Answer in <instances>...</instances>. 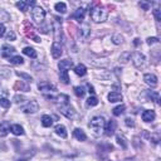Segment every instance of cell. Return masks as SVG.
<instances>
[{
    "label": "cell",
    "instance_id": "obj_1",
    "mask_svg": "<svg viewBox=\"0 0 161 161\" xmlns=\"http://www.w3.org/2000/svg\"><path fill=\"white\" fill-rule=\"evenodd\" d=\"M89 14H91V18L94 23H102L108 16V11L103 7H94L89 10Z\"/></svg>",
    "mask_w": 161,
    "mask_h": 161
},
{
    "label": "cell",
    "instance_id": "obj_2",
    "mask_svg": "<svg viewBox=\"0 0 161 161\" xmlns=\"http://www.w3.org/2000/svg\"><path fill=\"white\" fill-rule=\"evenodd\" d=\"M105 126H106V122H105V118L101 117V116H96L93 117L91 122H89V128L93 131V134L96 136H99L101 134L105 131Z\"/></svg>",
    "mask_w": 161,
    "mask_h": 161
},
{
    "label": "cell",
    "instance_id": "obj_3",
    "mask_svg": "<svg viewBox=\"0 0 161 161\" xmlns=\"http://www.w3.org/2000/svg\"><path fill=\"white\" fill-rule=\"evenodd\" d=\"M32 16L37 23H43L44 18H45V10L42 7L35 5V7L33 8V10H32Z\"/></svg>",
    "mask_w": 161,
    "mask_h": 161
},
{
    "label": "cell",
    "instance_id": "obj_4",
    "mask_svg": "<svg viewBox=\"0 0 161 161\" xmlns=\"http://www.w3.org/2000/svg\"><path fill=\"white\" fill-rule=\"evenodd\" d=\"M132 58H134V64H135L136 68H144L146 65V59H145L144 54H141L140 52L134 53Z\"/></svg>",
    "mask_w": 161,
    "mask_h": 161
},
{
    "label": "cell",
    "instance_id": "obj_5",
    "mask_svg": "<svg viewBox=\"0 0 161 161\" xmlns=\"http://www.w3.org/2000/svg\"><path fill=\"white\" fill-rule=\"evenodd\" d=\"M50 53H52L53 58H56V59L61 58V56L63 54V47H62V44L59 43V42H54V43L52 44Z\"/></svg>",
    "mask_w": 161,
    "mask_h": 161
},
{
    "label": "cell",
    "instance_id": "obj_6",
    "mask_svg": "<svg viewBox=\"0 0 161 161\" xmlns=\"http://www.w3.org/2000/svg\"><path fill=\"white\" fill-rule=\"evenodd\" d=\"M22 110L24 111L25 113H34V112H37L39 110V105H38L37 101L32 99V101H29L25 106H23Z\"/></svg>",
    "mask_w": 161,
    "mask_h": 161
},
{
    "label": "cell",
    "instance_id": "obj_7",
    "mask_svg": "<svg viewBox=\"0 0 161 161\" xmlns=\"http://www.w3.org/2000/svg\"><path fill=\"white\" fill-rule=\"evenodd\" d=\"M59 111H61L62 115H64L67 118H73L76 112L73 110V107H70L69 105H65V106H59Z\"/></svg>",
    "mask_w": 161,
    "mask_h": 161
},
{
    "label": "cell",
    "instance_id": "obj_8",
    "mask_svg": "<svg viewBox=\"0 0 161 161\" xmlns=\"http://www.w3.org/2000/svg\"><path fill=\"white\" fill-rule=\"evenodd\" d=\"M38 89L42 92H56V86L49 82H40L38 85Z\"/></svg>",
    "mask_w": 161,
    "mask_h": 161
},
{
    "label": "cell",
    "instance_id": "obj_9",
    "mask_svg": "<svg viewBox=\"0 0 161 161\" xmlns=\"http://www.w3.org/2000/svg\"><path fill=\"white\" fill-rule=\"evenodd\" d=\"M144 81L147 83L148 86H151L152 88L157 86V78H156V76H155V74L146 73V74L144 76Z\"/></svg>",
    "mask_w": 161,
    "mask_h": 161
},
{
    "label": "cell",
    "instance_id": "obj_10",
    "mask_svg": "<svg viewBox=\"0 0 161 161\" xmlns=\"http://www.w3.org/2000/svg\"><path fill=\"white\" fill-rule=\"evenodd\" d=\"M49 98L54 101L56 103L61 105V106L68 105V101H69V97L67 96V94H59V96H57V97H49Z\"/></svg>",
    "mask_w": 161,
    "mask_h": 161
},
{
    "label": "cell",
    "instance_id": "obj_11",
    "mask_svg": "<svg viewBox=\"0 0 161 161\" xmlns=\"http://www.w3.org/2000/svg\"><path fill=\"white\" fill-rule=\"evenodd\" d=\"M58 67H59V70H67L68 72V69L73 67V62L70 59H63V61L58 63Z\"/></svg>",
    "mask_w": 161,
    "mask_h": 161
},
{
    "label": "cell",
    "instance_id": "obj_12",
    "mask_svg": "<svg viewBox=\"0 0 161 161\" xmlns=\"http://www.w3.org/2000/svg\"><path fill=\"white\" fill-rule=\"evenodd\" d=\"M155 117H156V115H155V111H152V110H146V111L142 112V120H144L145 122L154 121Z\"/></svg>",
    "mask_w": 161,
    "mask_h": 161
},
{
    "label": "cell",
    "instance_id": "obj_13",
    "mask_svg": "<svg viewBox=\"0 0 161 161\" xmlns=\"http://www.w3.org/2000/svg\"><path fill=\"white\" fill-rule=\"evenodd\" d=\"M15 53V48L14 47H10V45H3V50H1V56L4 58H10L11 54H14Z\"/></svg>",
    "mask_w": 161,
    "mask_h": 161
},
{
    "label": "cell",
    "instance_id": "obj_14",
    "mask_svg": "<svg viewBox=\"0 0 161 161\" xmlns=\"http://www.w3.org/2000/svg\"><path fill=\"white\" fill-rule=\"evenodd\" d=\"M115 130H116V121H113V120H111L105 126V131H106V135L107 136H111V135L115 134Z\"/></svg>",
    "mask_w": 161,
    "mask_h": 161
},
{
    "label": "cell",
    "instance_id": "obj_15",
    "mask_svg": "<svg viewBox=\"0 0 161 161\" xmlns=\"http://www.w3.org/2000/svg\"><path fill=\"white\" fill-rule=\"evenodd\" d=\"M108 101L111 103H116V102H120V101H122V94L120 92H111L108 94Z\"/></svg>",
    "mask_w": 161,
    "mask_h": 161
},
{
    "label": "cell",
    "instance_id": "obj_16",
    "mask_svg": "<svg viewBox=\"0 0 161 161\" xmlns=\"http://www.w3.org/2000/svg\"><path fill=\"white\" fill-rule=\"evenodd\" d=\"M73 136H74L78 141H86V140H87V136H86L85 131H83L82 128H76V130L73 131Z\"/></svg>",
    "mask_w": 161,
    "mask_h": 161
},
{
    "label": "cell",
    "instance_id": "obj_17",
    "mask_svg": "<svg viewBox=\"0 0 161 161\" xmlns=\"http://www.w3.org/2000/svg\"><path fill=\"white\" fill-rule=\"evenodd\" d=\"M9 131H10V125H9V122L4 121V122L0 123V136H1V137L7 136Z\"/></svg>",
    "mask_w": 161,
    "mask_h": 161
},
{
    "label": "cell",
    "instance_id": "obj_18",
    "mask_svg": "<svg viewBox=\"0 0 161 161\" xmlns=\"http://www.w3.org/2000/svg\"><path fill=\"white\" fill-rule=\"evenodd\" d=\"M54 131H56V134H57L58 136L63 137V139H65V137H67V135H68L67 128H65L63 125H57L56 128H54Z\"/></svg>",
    "mask_w": 161,
    "mask_h": 161
},
{
    "label": "cell",
    "instance_id": "obj_19",
    "mask_svg": "<svg viewBox=\"0 0 161 161\" xmlns=\"http://www.w3.org/2000/svg\"><path fill=\"white\" fill-rule=\"evenodd\" d=\"M85 14H86V10L83 8H78L76 10L73 18L76 20H78V22H83V20H85Z\"/></svg>",
    "mask_w": 161,
    "mask_h": 161
},
{
    "label": "cell",
    "instance_id": "obj_20",
    "mask_svg": "<svg viewBox=\"0 0 161 161\" xmlns=\"http://www.w3.org/2000/svg\"><path fill=\"white\" fill-rule=\"evenodd\" d=\"M74 72H76L77 76L83 77L87 73V68L85 67V64H78V65H76V67H74Z\"/></svg>",
    "mask_w": 161,
    "mask_h": 161
},
{
    "label": "cell",
    "instance_id": "obj_21",
    "mask_svg": "<svg viewBox=\"0 0 161 161\" xmlns=\"http://www.w3.org/2000/svg\"><path fill=\"white\" fill-rule=\"evenodd\" d=\"M30 4H34V3H33V1H32V3H30V1H18L15 5H16V8L19 9L20 11H23V13H25L27 9H28V7H29Z\"/></svg>",
    "mask_w": 161,
    "mask_h": 161
},
{
    "label": "cell",
    "instance_id": "obj_22",
    "mask_svg": "<svg viewBox=\"0 0 161 161\" xmlns=\"http://www.w3.org/2000/svg\"><path fill=\"white\" fill-rule=\"evenodd\" d=\"M11 132H13L14 135L16 136H20V135H24V128H23L20 125H13V126L10 127Z\"/></svg>",
    "mask_w": 161,
    "mask_h": 161
},
{
    "label": "cell",
    "instance_id": "obj_23",
    "mask_svg": "<svg viewBox=\"0 0 161 161\" xmlns=\"http://www.w3.org/2000/svg\"><path fill=\"white\" fill-rule=\"evenodd\" d=\"M42 125H43L44 127H50L53 125V118L49 115H44L42 117Z\"/></svg>",
    "mask_w": 161,
    "mask_h": 161
},
{
    "label": "cell",
    "instance_id": "obj_24",
    "mask_svg": "<svg viewBox=\"0 0 161 161\" xmlns=\"http://www.w3.org/2000/svg\"><path fill=\"white\" fill-rule=\"evenodd\" d=\"M23 53H24L25 56L30 57V58H37V50H35L34 48H32V47H27V48L23 49Z\"/></svg>",
    "mask_w": 161,
    "mask_h": 161
},
{
    "label": "cell",
    "instance_id": "obj_25",
    "mask_svg": "<svg viewBox=\"0 0 161 161\" xmlns=\"http://www.w3.org/2000/svg\"><path fill=\"white\" fill-rule=\"evenodd\" d=\"M59 79H61L63 85H69V77H68L67 70H61V73H59Z\"/></svg>",
    "mask_w": 161,
    "mask_h": 161
},
{
    "label": "cell",
    "instance_id": "obj_26",
    "mask_svg": "<svg viewBox=\"0 0 161 161\" xmlns=\"http://www.w3.org/2000/svg\"><path fill=\"white\" fill-rule=\"evenodd\" d=\"M54 9L58 11V13L64 14L65 11H67V5H65V3H57L54 5Z\"/></svg>",
    "mask_w": 161,
    "mask_h": 161
},
{
    "label": "cell",
    "instance_id": "obj_27",
    "mask_svg": "<svg viewBox=\"0 0 161 161\" xmlns=\"http://www.w3.org/2000/svg\"><path fill=\"white\" fill-rule=\"evenodd\" d=\"M9 62L11 64H23V63H24V59H23L20 56H15V57H10Z\"/></svg>",
    "mask_w": 161,
    "mask_h": 161
},
{
    "label": "cell",
    "instance_id": "obj_28",
    "mask_svg": "<svg viewBox=\"0 0 161 161\" xmlns=\"http://www.w3.org/2000/svg\"><path fill=\"white\" fill-rule=\"evenodd\" d=\"M125 108H126V107H125V105L117 106V107H115V108H113L112 113H113L115 116H120V115H122V113L125 112Z\"/></svg>",
    "mask_w": 161,
    "mask_h": 161
},
{
    "label": "cell",
    "instance_id": "obj_29",
    "mask_svg": "<svg viewBox=\"0 0 161 161\" xmlns=\"http://www.w3.org/2000/svg\"><path fill=\"white\" fill-rule=\"evenodd\" d=\"M130 58H131V53L130 52H125V53H122L121 57H120V62L125 64V63H127L130 61Z\"/></svg>",
    "mask_w": 161,
    "mask_h": 161
},
{
    "label": "cell",
    "instance_id": "obj_30",
    "mask_svg": "<svg viewBox=\"0 0 161 161\" xmlns=\"http://www.w3.org/2000/svg\"><path fill=\"white\" fill-rule=\"evenodd\" d=\"M9 20H10V15L5 10L0 9V22H9Z\"/></svg>",
    "mask_w": 161,
    "mask_h": 161
},
{
    "label": "cell",
    "instance_id": "obj_31",
    "mask_svg": "<svg viewBox=\"0 0 161 161\" xmlns=\"http://www.w3.org/2000/svg\"><path fill=\"white\" fill-rule=\"evenodd\" d=\"M74 93H76L77 97H83L86 91H85V88H83L82 86H78V87H74Z\"/></svg>",
    "mask_w": 161,
    "mask_h": 161
},
{
    "label": "cell",
    "instance_id": "obj_32",
    "mask_svg": "<svg viewBox=\"0 0 161 161\" xmlns=\"http://www.w3.org/2000/svg\"><path fill=\"white\" fill-rule=\"evenodd\" d=\"M112 42H113L115 44L118 45V44H121L122 42H123V37H122L121 34H115V35L112 37Z\"/></svg>",
    "mask_w": 161,
    "mask_h": 161
},
{
    "label": "cell",
    "instance_id": "obj_33",
    "mask_svg": "<svg viewBox=\"0 0 161 161\" xmlns=\"http://www.w3.org/2000/svg\"><path fill=\"white\" fill-rule=\"evenodd\" d=\"M117 144L120 145L122 148H126L127 147V142H126V140H125V137H122V136H117Z\"/></svg>",
    "mask_w": 161,
    "mask_h": 161
},
{
    "label": "cell",
    "instance_id": "obj_34",
    "mask_svg": "<svg viewBox=\"0 0 161 161\" xmlns=\"http://www.w3.org/2000/svg\"><path fill=\"white\" fill-rule=\"evenodd\" d=\"M97 105H98V99H97V97L92 96V97H89V98L87 99V106L93 107V106H97Z\"/></svg>",
    "mask_w": 161,
    "mask_h": 161
},
{
    "label": "cell",
    "instance_id": "obj_35",
    "mask_svg": "<svg viewBox=\"0 0 161 161\" xmlns=\"http://www.w3.org/2000/svg\"><path fill=\"white\" fill-rule=\"evenodd\" d=\"M15 88H16V89H19V88H20V89H23V91H25V92H27V91H29V85H24V83L20 81V82H18L16 85H15Z\"/></svg>",
    "mask_w": 161,
    "mask_h": 161
},
{
    "label": "cell",
    "instance_id": "obj_36",
    "mask_svg": "<svg viewBox=\"0 0 161 161\" xmlns=\"http://www.w3.org/2000/svg\"><path fill=\"white\" fill-rule=\"evenodd\" d=\"M0 106H3L4 108H9L10 107V101L7 98H0Z\"/></svg>",
    "mask_w": 161,
    "mask_h": 161
},
{
    "label": "cell",
    "instance_id": "obj_37",
    "mask_svg": "<svg viewBox=\"0 0 161 161\" xmlns=\"http://www.w3.org/2000/svg\"><path fill=\"white\" fill-rule=\"evenodd\" d=\"M16 74L19 76V77H22V78H24L27 82H32V77L29 76V74H27V73H23V72H16Z\"/></svg>",
    "mask_w": 161,
    "mask_h": 161
},
{
    "label": "cell",
    "instance_id": "obj_38",
    "mask_svg": "<svg viewBox=\"0 0 161 161\" xmlns=\"http://www.w3.org/2000/svg\"><path fill=\"white\" fill-rule=\"evenodd\" d=\"M154 16H155V19H156L157 22H160L161 20V10L155 9L154 10Z\"/></svg>",
    "mask_w": 161,
    "mask_h": 161
},
{
    "label": "cell",
    "instance_id": "obj_39",
    "mask_svg": "<svg viewBox=\"0 0 161 161\" xmlns=\"http://www.w3.org/2000/svg\"><path fill=\"white\" fill-rule=\"evenodd\" d=\"M147 44L148 45H152V44H155V43H159V39L156 38V37H152V38H147Z\"/></svg>",
    "mask_w": 161,
    "mask_h": 161
},
{
    "label": "cell",
    "instance_id": "obj_40",
    "mask_svg": "<svg viewBox=\"0 0 161 161\" xmlns=\"http://www.w3.org/2000/svg\"><path fill=\"white\" fill-rule=\"evenodd\" d=\"M125 123H126V126H128V127L135 126V122H134L132 118H126V120H125Z\"/></svg>",
    "mask_w": 161,
    "mask_h": 161
},
{
    "label": "cell",
    "instance_id": "obj_41",
    "mask_svg": "<svg viewBox=\"0 0 161 161\" xmlns=\"http://www.w3.org/2000/svg\"><path fill=\"white\" fill-rule=\"evenodd\" d=\"M7 39H8V40H14V39H15V33H14V32H9V33L7 34Z\"/></svg>",
    "mask_w": 161,
    "mask_h": 161
},
{
    "label": "cell",
    "instance_id": "obj_42",
    "mask_svg": "<svg viewBox=\"0 0 161 161\" xmlns=\"http://www.w3.org/2000/svg\"><path fill=\"white\" fill-rule=\"evenodd\" d=\"M140 7H141V8H144L145 10H148V9H150V4H147V3H144V1H141V3H140Z\"/></svg>",
    "mask_w": 161,
    "mask_h": 161
},
{
    "label": "cell",
    "instance_id": "obj_43",
    "mask_svg": "<svg viewBox=\"0 0 161 161\" xmlns=\"http://www.w3.org/2000/svg\"><path fill=\"white\" fill-rule=\"evenodd\" d=\"M22 99H25L24 97H23V96H19V94H16V96L14 97V101H15V102L16 103H19V102H22Z\"/></svg>",
    "mask_w": 161,
    "mask_h": 161
},
{
    "label": "cell",
    "instance_id": "obj_44",
    "mask_svg": "<svg viewBox=\"0 0 161 161\" xmlns=\"http://www.w3.org/2000/svg\"><path fill=\"white\" fill-rule=\"evenodd\" d=\"M4 34H5V27H4V24H0V38H1Z\"/></svg>",
    "mask_w": 161,
    "mask_h": 161
},
{
    "label": "cell",
    "instance_id": "obj_45",
    "mask_svg": "<svg viewBox=\"0 0 161 161\" xmlns=\"http://www.w3.org/2000/svg\"><path fill=\"white\" fill-rule=\"evenodd\" d=\"M87 87H88V92L91 93V94H93V93H94V88H93V86H91V85H89V83H88Z\"/></svg>",
    "mask_w": 161,
    "mask_h": 161
},
{
    "label": "cell",
    "instance_id": "obj_46",
    "mask_svg": "<svg viewBox=\"0 0 161 161\" xmlns=\"http://www.w3.org/2000/svg\"><path fill=\"white\" fill-rule=\"evenodd\" d=\"M18 161H27V160H24V159H20V160H18Z\"/></svg>",
    "mask_w": 161,
    "mask_h": 161
}]
</instances>
